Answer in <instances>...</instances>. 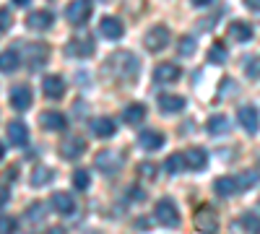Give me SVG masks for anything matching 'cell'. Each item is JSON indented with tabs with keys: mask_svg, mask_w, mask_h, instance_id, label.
I'll return each mask as SVG.
<instances>
[{
	"mask_svg": "<svg viewBox=\"0 0 260 234\" xmlns=\"http://www.w3.org/2000/svg\"><path fill=\"white\" fill-rule=\"evenodd\" d=\"M195 226L201 231H216L219 229V219H216V214L211 208H198L195 211Z\"/></svg>",
	"mask_w": 260,
	"mask_h": 234,
	"instance_id": "cell-16",
	"label": "cell"
},
{
	"mask_svg": "<svg viewBox=\"0 0 260 234\" xmlns=\"http://www.w3.org/2000/svg\"><path fill=\"white\" fill-rule=\"evenodd\" d=\"M52 208H55L57 216H71L73 211H76V200L68 193H55L52 195Z\"/></svg>",
	"mask_w": 260,
	"mask_h": 234,
	"instance_id": "cell-18",
	"label": "cell"
},
{
	"mask_svg": "<svg viewBox=\"0 0 260 234\" xmlns=\"http://www.w3.org/2000/svg\"><path fill=\"white\" fill-rule=\"evenodd\" d=\"M86 151V141L81 136H68L60 143V156L62 159H78Z\"/></svg>",
	"mask_w": 260,
	"mask_h": 234,
	"instance_id": "cell-10",
	"label": "cell"
},
{
	"mask_svg": "<svg viewBox=\"0 0 260 234\" xmlns=\"http://www.w3.org/2000/svg\"><path fill=\"white\" fill-rule=\"evenodd\" d=\"M11 107L16 112H24L31 107V89L26 86V83H16V86L11 89Z\"/></svg>",
	"mask_w": 260,
	"mask_h": 234,
	"instance_id": "cell-7",
	"label": "cell"
},
{
	"mask_svg": "<svg viewBox=\"0 0 260 234\" xmlns=\"http://www.w3.org/2000/svg\"><path fill=\"white\" fill-rule=\"evenodd\" d=\"M177 52L190 57V55L195 52V39H192V37H182V39H180V47H177Z\"/></svg>",
	"mask_w": 260,
	"mask_h": 234,
	"instance_id": "cell-34",
	"label": "cell"
},
{
	"mask_svg": "<svg viewBox=\"0 0 260 234\" xmlns=\"http://www.w3.org/2000/svg\"><path fill=\"white\" fill-rule=\"evenodd\" d=\"M11 24H13L11 11H8V8H0V31H8V29H11Z\"/></svg>",
	"mask_w": 260,
	"mask_h": 234,
	"instance_id": "cell-37",
	"label": "cell"
},
{
	"mask_svg": "<svg viewBox=\"0 0 260 234\" xmlns=\"http://www.w3.org/2000/svg\"><path fill=\"white\" fill-rule=\"evenodd\" d=\"M8 138L13 146H26L29 143V130L24 122H11L8 125Z\"/></svg>",
	"mask_w": 260,
	"mask_h": 234,
	"instance_id": "cell-24",
	"label": "cell"
},
{
	"mask_svg": "<svg viewBox=\"0 0 260 234\" xmlns=\"http://www.w3.org/2000/svg\"><path fill=\"white\" fill-rule=\"evenodd\" d=\"M96 166H99V172L102 175H117L120 172V166H122V156L120 154H112V151H102L96 154Z\"/></svg>",
	"mask_w": 260,
	"mask_h": 234,
	"instance_id": "cell-8",
	"label": "cell"
},
{
	"mask_svg": "<svg viewBox=\"0 0 260 234\" xmlns=\"http://www.w3.org/2000/svg\"><path fill=\"white\" fill-rule=\"evenodd\" d=\"M65 16H68V21L73 26H83L91 18V0H71Z\"/></svg>",
	"mask_w": 260,
	"mask_h": 234,
	"instance_id": "cell-5",
	"label": "cell"
},
{
	"mask_svg": "<svg viewBox=\"0 0 260 234\" xmlns=\"http://www.w3.org/2000/svg\"><path fill=\"white\" fill-rule=\"evenodd\" d=\"M154 216H156V221H159L161 226H169V229L180 226V214H177V206H175V200H169V198H161V200L156 203V208H154Z\"/></svg>",
	"mask_w": 260,
	"mask_h": 234,
	"instance_id": "cell-3",
	"label": "cell"
},
{
	"mask_svg": "<svg viewBox=\"0 0 260 234\" xmlns=\"http://www.w3.org/2000/svg\"><path fill=\"white\" fill-rule=\"evenodd\" d=\"M91 133L96 138H112L117 133V125L112 117H94L91 120Z\"/></svg>",
	"mask_w": 260,
	"mask_h": 234,
	"instance_id": "cell-14",
	"label": "cell"
},
{
	"mask_svg": "<svg viewBox=\"0 0 260 234\" xmlns=\"http://www.w3.org/2000/svg\"><path fill=\"white\" fill-rule=\"evenodd\" d=\"M107 65H110V71H112L120 81H133L136 73H138V60H136L133 52H115Z\"/></svg>",
	"mask_w": 260,
	"mask_h": 234,
	"instance_id": "cell-1",
	"label": "cell"
},
{
	"mask_svg": "<svg viewBox=\"0 0 260 234\" xmlns=\"http://www.w3.org/2000/svg\"><path fill=\"white\" fill-rule=\"evenodd\" d=\"M177 78H180V65H175V62H159L154 71L156 83H175Z\"/></svg>",
	"mask_w": 260,
	"mask_h": 234,
	"instance_id": "cell-13",
	"label": "cell"
},
{
	"mask_svg": "<svg viewBox=\"0 0 260 234\" xmlns=\"http://www.w3.org/2000/svg\"><path fill=\"white\" fill-rule=\"evenodd\" d=\"M247 76L250 78H260V57H252V60H247Z\"/></svg>",
	"mask_w": 260,
	"mask_h": 234,
	"instance_id": "cell-38",
	"label": "cell"
},
{
	"mask_svg": "<svg viewBox=\"0 0 260 234\" xmlns=\"http://www.w3.org/2000/svg\"><path fill=\"white\" fill-rule=\"evenodd\" d=\"M190 3L195 6V8H206V6H211L213 0H190Z\"/></svg>",
	"mask_w": 260,
	"mask_h": 234,
	"instance_id": "cell-41",
	"label": "cell"
},
{
	"mask_svg": "<svg viewBox=\"0 0 260 234\" xmlns=\"http://www.w3.org/2000/svg\"><path fill=\"white\" fill-rule=\"evenodd\" d=\"M6 203H8V190L0 185V206H6Z\"/></svg>",
	"mask_w": 260,
	"mask_h": 234,
	"instance_id": "cell-42",
	"label": "cell"
},
{
	"mask_svg": "<svg viewBox=\"0 0 260 234\" xmlns=\"http://www.w3.org/2000/svg\"><path fill=\"white\" fill-rule=\"evenodd\" d=\"M6 156V148H3V143H0V159H3Z\"/></svg>",
	"mask_w": 260,
	"mask_h": 234,
	"instance_id": "cell-45",
	"label": "cell"
},
{
	"mask_svg": "<svg viewBox=\"0 0 260 234\" xmlns=\"http://www.w3.org/2000/svg\"><path fill=\"white\" fill-rule=\"evenodd\" d=\"M138 172H141V177H146V180H154V177H156V166L151 164V161H141V164H138Z\"/></svg>",
	"mask_w": 260,
	"mask_h": 234,
	"instance_id": "cell-36",
	"label": "cell"
},
{
	"mask_svg": "<svg viewBox=\"0 0 260 234\" xmlns=\"http://www.w3.org/2000/svg\"><path fill=\"white\" fill-rule=\"evenodd\" d=\"M89 185H91L89 172H86V169H76V172H73V187H76V190H86Z\"/></svg>",
	"mask_w": 260,
	"mask_h": 234,
	"instance_id": "cell-32",
	"label": "cell"
},
{
	"mask_svg": "<svg viewBox=\"0 0 260 234\" xmlns=\"http://www.w3.org/2000/svg\"><path fill=\"white\" fill-rule=\"evenodd\" d=\"M182 159H185V166L192 169V172H201V169L208 164V154L203 151V148H198V146L187 148V151L182 154Z\"/></svg>",
	"mask_w": 260,
	"mask_h": 234,
	"instance_id": "cell-11",
	"label": "cell"
},
{
	"mask_svg": "<svg viewBox=\"0 0 260 234\" xmlns=\"http://www.w3.org/2000/svg\"><path fill=\"white\" fill-rule=\"evenodd\" d=\"M143 117H146V107H143V104H127V107L122 110V120L127 125H141Z\"/></svg>",
	"mask_w": 260,
	"mask_h": 234,
	"instance_id": "cell-25",
	"label": "cell"
},
{
	"mask_svg": "<svg viewBox=\"0 0 260 234\" xmlns=\"http://www.w3.org/2000/svg\"><path fill=\"white\" fill-rule=\"evenodd\" d=\"M18 68V52L8 50V52H0V73H13Z\"/></svg>",
	"mask_w": 260,
	"mask_h": 234,
	"instance_id": "cell-27",
	"label": "cell"
},
{
	"mask_svg": "<svg viewBox=\"0 0 260 234\" xmlns=\"http://www.w3.org/2000/svg\"><path fill=\"white\" fill-rule=\"evenodd\" d=\"M26 26L34 29V31H45V29H50V26H52V13H50V11H34V13H29Z\"/></svg>",
	"mask_w": 260,
	"mask_h": 234,
	"instance_id": "cell-21",
	"label": "cell"
},
{
	"mask_svg": "<svg viewBox=\"0 0 260 234\" xmlns=\"http://www.w3.org/2000/svg\"><path fill=\"white\" fill-rule=\"evenodd\" d=\"M237 224H240L245 231H260V216H255V214H242Z\"/></svg>",
	"mask_w": 260,
	"mask_h": 234,
	"instance_id": "cell-29",
	"label": "cell"
},
{
	"mask_svg": "<svg viewBox=\"0 0 260 234\" xmlns=\"http://www.w3.org/2000/svg\"><path fill=\"white\" fill-rule=\"evenodd\" d=\"M237 94V83L234 81H221V94Z\"/></svg>",
	"mask_w": 260,
	"mask_h": 234,
	"instance_id": "cell-40",
	"label": "cell"
},
{
	"mask_svg": "<svg viewBox=\"0 0 260 234\" xmlns=\"http://www.w3.org/2000/svg\"><path fill=\"white\" fill-rule=\"evenodd\" d=\"M94 50H96V45H94V39H91L89 34L73 37V39L68 42V55H73V57H91Z\"/></svg>",
	"mask_w": 260,
	"mask_h": 234,
	"instance_id": "cell-6",
	"label": "cell"
},
{
	"mask_svg": "<svg viewBox=\"0 0 260 234\" xmlns=\"http://www.w3.org/2000/svg\"><path fill=\"white\" fill-rule=\"evenodd\" d=\"M164 169L169 175H177V172H182L185 169V159L180 156V154H175V156H169L167 161H164Z\"/></svg>",
	"mask_w": 260,
	"mask_h": 234,
	"instance_id": "cell-31",
	"label": "cell"
},
{
	"mask_svg": "<svg viewBox=\"0 0 260 234\" xmlns=\"http://www.w3.org/2000/svg\"><path fill=\"white\" fill-rule=\"evenodd\" d=\"M226 37L232 39V42H250L252 39V26L250 24H245V21H232V24L226 26Z\"/></svg>",
	"mask_w": 260,
	"mask_h": 234,
	"instance_id": "cell-12",
	"label": "cell"
},
{
	"mask_svg": "<svg viewBox=\"0 0 260 234\" xmlns=\"http://www.w3.org/2000/svg\"><path fill=\"white\" fill-rule=\"evenodd\" d=\"M99 31L104 34V39H120L122 31H125V26L120 24V18H115V16H104V18L99 21Z\"/></svg>",
	"mask_w": 260,
	"mask_h": 234,
	"instance_id": "cell-15",
	"label": "cell"
},
{
	"mask_svg": "<svg viewBox=\"0 0 260 234\" xmlns=\"http://www.w3.org/2000/svg\"><path fill=\"white\" fill-rule=\"evenodd\" d=\"M208 60H211V62H216V65H221V62L226 60V47L221 45V42H216V45L208 50Z\"/></svg>",
	"mask_w": 260,
	"mask_h": 234,
	"instance_id": "cell-30",
	"label": "cell"
},
{
	"mask_svg": "<svg viewBox=\"0 0 260 234\" xmlns=\"http://www.w3.org/2000/svg\"><path fill=\"white\" fill-rule=\"evenodd\" d=\"M26 219H29L31 224H39L42 219H45V206H42V203H31L29 211H26Z\"/></svg>",
	"mask_w": 260,
	"mask_h": 234,
	"instance_id": "cell-33",
	"label": "cell"
},
{
	"mask_svg": "<svg viewBox=\"0 0 260 234\" xmlns=\"http://www.w3.org/2000/svg\"><path fill=\"white\" fill-rule=\"evenodd\" d=\"M16 224H18V221L11 219V216H0V231H6V234H8V231H16Z\"/></svg>",
	"mask_w": 260,
	"mask_h": 234,
	"instance_id": "cell-39",
	"label": "cell"
},
{
	"mask_svg": "<svg viewBox=\"0 0 260 234\" xmlns=\"http://www.w3.org/2000/svg\"><path fill=\"white\" fill-rule=\"evenodd\" d=\"M206 130H208L211 136H224V133L229 130V117H224V115H213V117H208Z\"/></svg>",
	"mask_w": 260,
	"mask_h": 234,
	"instance_id": "cell-26",
	"label": "cell"
},
{
	"mask_svg": "<svg viewBox=\"0 0 260 234\" xmlns=\"http://www.w3.org/2000/svg\"><path fill=\"white\" fill-rule=\"evenodd\" d=\"M169 29L167 26H161V24H156V26H151L148 31H146V37H143V45H146V50H151V52H161L167 45H169Z\"/></svg>",
	"mask_w": 260,
	"mask_h": 234,
	"instance_id": "cell-4",
	"label": "cell"
},
{
	"mask_svg": "<svg viewBox=\"0 0 260 234\" xmlns=\"http://www.w3.org/2000/svg\"><path fill=\"white\" fill-rule=\"evenodd\" d=\"M138 146L146 148V151H159V148L164 146V136L156 133V130H143L138 136Z\"/></svg>",
	"mask_w": 260,
	"mask_h": 234,
	"instance_id": "cell-22",
	"label": "cell"
},
{
	"mask_svg": "<svg viewBox=\"0 0 260 234\" xmlns=\"http://www.w3.org/2000/svg\"><path fill=\"white\" fill-rule=\"evenodd\" d=\"M21 55H24L26 65H29L31 71H37V68H42V65L47 62L50 47H47V45H39V42H26L24 50H21Z\"/></svg>",
	"mask_w": 260,
	"mask_h": 234,
	"instance_id": "cell-2",
	"label": "cell"
},
{
	"mask_svg": "<svg viewBox=\"0 0 260 234\" xmlns=\"http://www.w3.org/2000/svg\"><path fill=\"white\" fill-rule=\"evenodd\" d=\"M42 91H45V96H50V99H60L65 94V81L60 76H45L42 78Z\"/></svg>",
	"mask_w": 260,
	"mask_h": 234,
	"instance_id": "cell-17",
	"label": "cell"
},
{
	"mask_svg": "<svg viewBox=\"0 0 260 234\" xmlns=\"http://www.w3.org/2000/svg\"><path fill=\"white\" fill-rule=\"evenodd\" d=\"M39 125L45 127V130H52V133H55V130H65L68 120H65L60 112H52V110H50V112H42V115H39Z\"/></svg>",
	"mask_w": 260,
	"mask_h": 234,
	"instance_id": "cell-19",
	"label": "cell"
},
{
	"mask_svg": "<svg viewBox=\"0 0 260 234\" xmlns=\"http://www.w3.org/2000/svg\"><path fill=\"white\" fill-rule=\"evenodd\" d=\"M237 120H240V125L245 127L250 136L257 133V127H260V112H257V107H252V104H247V107H240V112H237Z\"/></svg>",
	"mask_w": 260,
	"mask_h": 234,
	"instance_id": "cell-9",
	"label": "cell"
},
{
	"mask_svg": "<svg viewBox=\"0 0 260 234\" xmlns=\"http://www.w3.org/2000/svg\"><path fill=\"white\" fill-rule=\"evenodd\" d=\"M159 107H161V112L175 115V112H180L185 107V99L175 96V94H159Z\"/></svg>",
	"mask_w": 260,
	"mask_h": 234,
	"instance_id": "cell-23",
	"label": "cell"
},
{
	"mask_svg": "<svg viewBox=\"0 0 260 234\" xmlns=\"http://www.w3.org/2000/svg\"><path fill=\"white\" fill-rule=\"evenodd\" d=\"M245 6H247L250 11H260V0H245Z\"/></svg>",
	"mask_w": 260,
	"mask_h": 234,
	"instance_id": "cell-43",
	"label": "cell"
},
{
	"mask_svg": "<svg viewBox=\"0 0 260 234\" xmlns=\"http://www.w3.org/2000/svg\"><path fill=\"white\" fill-rule=\"evenodd\" d=\"M13 3H16V6L21 8V6H29V0H13Z\"/></svg>",
	"mask_w": 260,
	"mask_h": 234,
	"instance_id": "cell-44",
	"label": "cell"
},
{
	"mask_svg": "<svg viewBox=\"0 0 260 234\" xmlns=\"http://www.w3.org/2000/svg\"><path fill=\"white\" fill-rule=\"evenodd\" d=\"M55 180V172L50 166H37L34 172H31V185L34 187H39V185H50Z\"/></svg>",
	"mask_w": 260,
	"mask_h": 234,
	"instance_id": "cell-28",
	"label": "cell"
},
{
	"mask_svg": "<svg viewBox=\"0 0 260 234\" xmlns=\"http://www.w3.org/2000/svg\"><path fill=\"white\" fill-rule=\"evenodd\" d=\"M257 180H260V175H257V172H245L242 177H237V182H240V193H242V190H245V187H250V185H255Z\"/></svg>",
	"mask_w": 260,
	"mask_h": 234,
	"instance_id": "cell-35",
	"label": "cell"
},
{
	"mask_svg": "<svg viewBox=\"0 0 260 234\" xmlns=\"http://www.w3.org/2000/svg\"><path fill=\"white\" fill-rule=\"evenodd\" d=\"M213 190L219 198H229V195L240 193V182H237V177H219L213 182Z\"/></svg>",
	"mask_w": 260,
	"mask_h": 234,
	"instance_id": "cell-20",
	"label": "cell"
}]
</instances>
